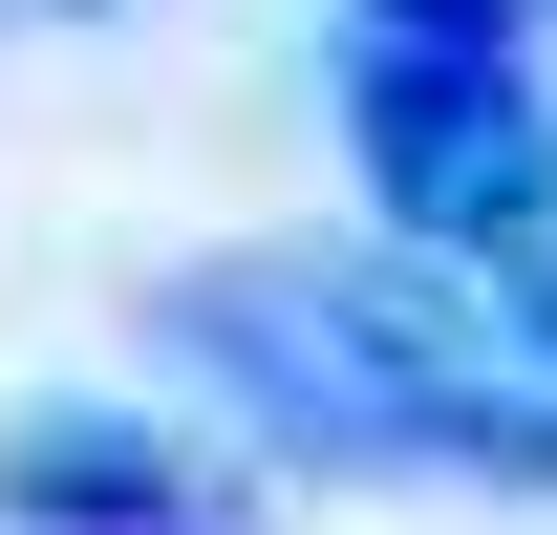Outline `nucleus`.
I'll list each match as a JSON object with an SVG mask.
<instances>
[{
  "instance_id": "obj_4",
  "label": "nucleus",
  "mask_w": 557,
  "mask_h": 535,
  "mask_svg": "<svg viewBox=\"0 0 557 535\" xmlns=\"http://www.w3.org/2000/svg\"><path fill=\"white\" fill-rule=\"evenodd\" d=\"M472 300H493V343H515V364H536V386H557V236H515V258L472 278Z\"/></svg>"
},
{
  "instance_id": "obj_6",
  "label": "nucleus",
  "mask_w": 557,
  "mask_h": 535,
  "mask_svg": "<svg viewBox=\"0 0 557 535\" xmlns=\"http://www.w3.org/2000/svg\"><path fill=\"white\" fill-rule=\"evenodd\" d=\"M22 22H129V0H22Z\"/></svg>"
},
{
  "instance_id": "obj_3",
  "label": "nucleus",
  "mask_w": 557,
  "mask_h": 535,
  "mask_svg": "<svg viewBox=\"0 0 557 535\" xmlns=\"http://www.w3.org/2000/svg\"><path fill=\"white\" fill-rule=\"evenodd\" d=\"M0 535H236V471L150 407H0Z\"/></svg>"
},
{
  "instance_id": "obj_2",
  "label": "nucleus",
  "mask_w": 557,
  "mask_h": 535,
  "mask_svg": "<svg viewBox=\"0 0 557 535\" xmlns=\"http://www.w3.org/2000/svg\"><path fill=\"white\" fill-rule=\"evenodd\" d=\"M344 150H364V214L408 258H450V278H493L515 236H557V86H536V43L344 22Z\"/></svg>"
},
{
  "instance_id": "obj_1",
  "label": "nucleus",
  "mask_w": 557,
  "mask_h": 535,
  "mask_svg": "<svg viewBox=\"0 0 557 535\" xmlns=\"http://www.w3.org/2000/svg\"><path fill=\"white\" fill-rule=\"evenodd\" d=\"M172 364H194L258 450L300 471H472V493H557V386L493 343V300L450 258H194L172 300Z\"/></svg>"
},
{
  "instance_id": "obj_5",
  "label": "nucleus",
  "mask_w": 557,
  "mask_h": 535,
  "mask_svg": "<svg viewBox=\"0 0 557 535\" xmlns=\"http://www.w3.org/2000/svg\"><path fill=\"white\" fill-rule=\"evenodd\" d=\"M344 22H472V43H557V0H344Z\"/></svg>"
}]
</instances>
